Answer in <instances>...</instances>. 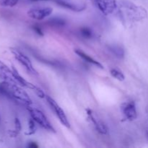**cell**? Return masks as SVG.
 <instances>
[{"mask_svg":"<svg viewBox=\"0 0 148 148\" xmlns=\"http://www.w3.org/2000/svg\"><path fill=\"white\" fill-rule=\"evenodd\" d=\"M117 15L125 26L145 20L147 17V10L132 1L121 0L118 3Z\"/></svg>","mask_w":148,"mask_h":148,"instance_id":"obj_1","label":"cell"},{"mask_svg":"<svg viewBox=\"0 0 148 148\" xmlns=\"http://www.w3.org/2000/svg\"><path fill=\"white\" fill-rule=\"evenodd\" d=\"M0 91L2 93L25 106H30L32 100L28 94L23 90L21 86L15 82L3 81L0 83Z\"/></svg>","mask_w":148,"mask_h":148,"instance_id":"obj_2","label":"cell"},{"mask_svg":"<svg viewBox=\"0 0 148 148\" xmlns=\"http://www.w3.org/2000/svg\"><path fill=\"white\" fill-rule=\"evenodd\" d=\"M26 107L28 112L30 113V117L36 121V124H38L46 131L56 133V130L43 111L34 107H31L30 106H27Z\"/></svg>","mask_w":148,"mask_h":148,"instance_id":"obj_3","label":"cell"},{"mask_svg":"<svg viewBox=\"0 0 148 148\" xmlns=\"http://www.w3.org/2000/svg\"><path fill=\"white\" fill-rule=\"evenodd\" d=\"M10 51L12 53L14 57L16 59V60L18 61L19 63L22 66H24L25 69H26V71L29 74L34 75V76H38V75L37 70L33 67L31 60L29 59L28 56H27L25 53H23L19 49H15V48H10Z\"/></svg>","mask_w":148,"mask_h":148,"instance_id":"obj_4","label":"cell"},{"mask_svg":"<svg viewBox=\"0 0 148 148\" xmlns=\"http://www.w3.org/2000/svg\"><path fill=\"white\" fill-rule=\"evenodd\" d=\"M45 98L46 99V101L49 103V106L51 107L52 111H53L55 115L56 116V117L59 119L60 122L62 123V125H64L66 128H70V123L69 122V120L67 119V117H66L64 111L61 108L60 106L57 103V102L49 95H46Z\"/></svg>","mask_w":148,"mask_h":148,"instance_id":"obj_5","label":"cell"},{"mask_svg":"<svg viewBox=\"0 0 148 148\" xmlns=\"http://www.w3.org/2000/svg\"><path fill=\"white\" fill-rule=\"evenodd\" d=\"M86 113L88 118L89 119L91 123L93 124V126L95 127V130H97L98 132H99L101 134H108V127H107L105 123L102 121V119L98 116V115L95 111H92L90 108H87Z\"/></svg>","mask_w":148,"mask_h":148,"instance_id":"obj_6","label":"cell"},{"mask_svg":"<svg viewBox=\"0 0 148 148\" xmlns=\"http://www.w3.org/2000/svg\"><path fill=\"white\" fill-rule=\"evenodd\" d=\"M95 7L105 15L114 13L118 7L116 0H93Z\"/></svg>","mask_w":148,"mask_h":148,"instance_id":"obj_7","label":"cell"},{"mask_svg":"<svg viewBox=\"0 0 148 148\" xmlns=\"http://www.w3.org/2000/svg\"><path fill=\"white\" fill-rule=\"evenodd\" d=\"M53 12V8L50 7H34L27 11L28 17L33 20H42L49 17Z\"/></svg>","mask_w":148,"mask_h":148,"instance_id":"obj_8","label":"cell"},{"mask_svg":"<svg viewBox=\"0 0 148 148\" xmlns=\"http://www.w3.org/2000/svg\"><path fill=\"white\" fill-rule=\"evenodd\" d=\"M121 111L124 118L128 121H132L137 119V111L134 101L123 103L121 106Z\"/></svg>","mask_w":148,"mask_h":148,"instance_id":"obj_9","label":"cell"},{"mask_svg":"<svg viewBox=\"0 0 148 148\" xmlns=\"http://www.w3.org/2000/svg\"><path fill=\"white\" fill-rule=\"evenodd\" d=\"M51 1L62 8L66 9L71 11L75 12L84 11L86 9V5L84 3H75L66 1V0H51Z\"/></svg>","mask_w":148,"mask_h":148,"instance_id":"obj_10","label":"cell"},{"mask_svg":"<svg viewBox=\"0 0 148 148\" xmlns=\"http://www.w3.org/2000/svg\"><path fill=\"white\" fill-rule=\"evenodd\" d=\"M0 79H3V81L17 83L14 79V72L12 69H10L5 64L1 61H0Z\"/></svg>","mask_w":148,"mask_h":148,"instance_id":"obj_11","label":"cell"},{"mask_svg":"<svg viewBox=\"0 0 148 148\" xmlns=\"http://www.w3.org/2000/svg\"><path fill=\"white\" fill-rule=\"evenodd\" d=\"M75 52L77 56H79L81 59H83L84 61H85L88 63L90 64H92L93 66H96L97 68H99V69H103L104 66H103V64L101 63H100L99 62H98L97 60H95V59L92 58L91 56H90L89 55L87 54L86 53L82 51L81 49H75Z\"/></svg>","mask_w":148,"mask_h":148,"instance_id":"obj_12","label":"cell"},{"mask_svg":"<svg viewBox=\"0 0 148 148\" xmlns=\"http://www.w3.org/2000/svg\"><path fill=\"white\" fill-rule=\"evenodd\" d=\"M108 50L113 53V55H114L118 59H122L125 56V51L121 46H119V45H110V46H108Z\"/></svg>","mask_w":148,"mask_h":148,"instance_id":"obj_13","label":"cell"},{"mask_svg":"<svg viewBox=\"0 0 148 148\" xmlns=\"http://www.w3.org/2000/svg\"><path fill=\"white\" fill-rule=\"evenodd\" d=\"M47 24L50 26L53 27H64L66 25V20L62 17H53L48 20Z\"/></svg>","mask_w":148,"mask_h":148,"instance_id":"obj_14","label":"cell"},{"mask_svg":"<svg viewBox=\"0 0 148 148\" xmlns=\"http://www.w3.org/2000/svg\"><path fill=\"white\" fill-rule=\"evenodd\" d=\"M79 34L85 39H91L93 37V32L92 29L88 27H82L79 29Z\"/></svg>","mask_w":148,"mask_h":148,"instance_id":"obj_15","label":"cell"},{"mask_svg":"<svg viewBox=\"0 0 148 148\" xmlns=\"http://www.w3.org/2000/svg\"><path fill=\"white\" fill-rule=\"evenodd\" d=\"M110 74L113 77L118 79L119 81H124L125 79V76L121 71L116 68H113L110 70Z\"/></svg>","mask_w":148,"mask_h":148,"instance_id":"obj_16","label":"cell"},{"mask_svg":"<svg viewBox=\"0 0 148 148\" xmlns=\"http://www.w3.org/2000/svg\"><path fill=\"white\" fill-rule=\"evenodd\" d=\"M37 130V127L36 125V121L30 118L28 121V130L27 132L25 133L26 135H32V134H35Z\"/></svg>","mask_w":148,"mask_h":148,"instance_id":"obj_17","label":"cell"},{"mask_svg":"<svg viewBox=\"0 0 148 148\" xmlns=\"http://www.w3.org/2000/svg\"><path fill=\"white\" fill-rule=\"evenodd\" d=\"M14 125H15L14 130L10 132V135L12 137H16V136H17V134L21 131V124H20V121L18 118H15V119H14Z\"/></svg>","mask_w":148,"mask_h":148,"instance_id":"obj_18","label":"cell"},{"mask_svg":"<svg viewBox=\"0 0 148 148\" xmlns=\"http://www.w3.org/2000/svg\"><path fill=\"white\" fill-rule=\"evenodd\" d=\"M19 0H0V6L12 7L17 5Z\"/></svg>","mask_w":148,"mask_h":148,"instance_id":"obj_19","label":"cell"},{"mask_svg":"<svg viewBox=\"0 0 148 148\" xmlns=\"http://www.w3.org/2000/svg\"><path fill=\"white\" fill-rule=\"evenodd\" d=\"M33 31H34L36 34L38 35V36H43V32L40 26H38V25L33 26Z\"/></svg>","mask_w":148,"mask_h":148,"instance_id":"obj_20","label":"cell"},{"mask_svg":"<svg viewBox=\"0 0 148 148\" xmlns=\"http://www.w3.org/2000/svg\"><path fill=\"white\" fill-rule=\"evenodd\" d=\"M38 146L37 144L34 143V142H30L29 144H27V147L30 148H37Z\"/></svg>","mask_w":148,"mask_h":148,"instance_id":"obj_21","label":"cell"},{"mask_svg":"<svg viewBox=\"0 0 148 148\" xmlns=\"http://www.w3.org/2000/svg\"><path fill=\"white\" fill-rule=\"evenodd\" d=\"M32 1H51V0H30Z\"/></svg>","mask_w":148,"mask_h":148,"instance_id":"obj_22","label":"cell"},{"mask_svg":"<svg viewBox=\"0 0 148 148\" xmlns=\"http://www.w3.org/2000/svg\"><path fill=\"white\" fill-rule=\"evenodd\" d=\"M146 134H147V137H148V129L147 130V131H146Z\"/></svg>","mask_w":148,"mask_h":148,"instance_id":"obj_23","label":"cell"},{"mask_svg":"<svg viewBox=\"0 0 148 148\" xmlns=\"http://www.w3.org/2000/svg\"><path fill=\"white\" fill-rule=\"evenodd\" d=\"M0 121H1V118H0Z\"/></svg>","mask_w":148,"mask_h":148,"instance_id":"obj_24","label":"cell"}]
</instances>
